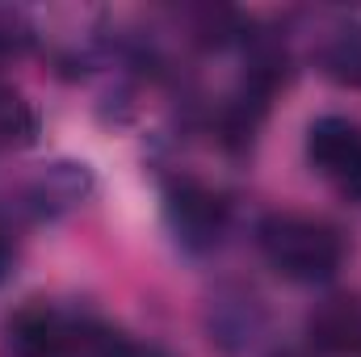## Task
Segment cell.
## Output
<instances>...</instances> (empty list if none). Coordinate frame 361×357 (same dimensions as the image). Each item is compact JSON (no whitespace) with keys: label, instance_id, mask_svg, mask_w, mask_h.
Here are the masks:
<instances>
[{"label":"cell","instance_id":"52a82bcc","mask_svg":"<svg viewBox=\"0 0 361 357\" xmlns=\"http://www.w3.org/2000/svg\"><path fill=\"white\" fill-rule=\"evenodd\" d=\"M34 109L17 97L13 89L0 85V147H17V143H30L34 139Z\"/></svg>","mask_w":361,"mask_h":357},{"label":"cell","instance_id":"5b68a950","mask_svg":"<svg viewBox=\"0 0 361 357\" xmlns=\"http://www.w3.org/2000/svg\"><path fill=\"white\" fill-rule=\"evenodd\" d=\"M8 337H13V349L21 357H55L68 345L72 324L59 311H51V307H25L8 324Z\"/></svg>","mask_w":361,"mask_h":357},{"label":"cell","instance_id":"6da1fadb","mask_svg":"<svg viewBox=\"0 0 361 357\" xmlns=\"http://www.w3.org/2000/svg\"><path fill=\"white\" fill-rule=\"evenodd\" d=\"M261 248L290 282H324L345 261L341 231L311 214H269L261 223Z\"/></svg>","mask_w":361,"mask_h":357},{"label":"cell","instance_id":"ba28073f","mask_svg":"<svg viewBox=\"0 0 361 357\" xmlns=\"http://www.w3.org/2000/svg\"><path fill=\"white\" fill-rule=\"evenodd\" d=\"M8 269H13V244H8V231L0 223V282L8 277Z\"/></svg>","mask_w":361,"mask_h":357},{"label":"cell","instance_id":"277c9868","mask_svg":"<svg viewBox=\"0 0 361 357\" xmlns=\"http://www.w3.org/2000/svg\"><path fill=\"white\" fill-rule=\"evenodd\" d=\"M307 337L319 353H361V303L357 298H328L307 320Z\"/></svg>","mask_w":361,"mask_h":357},{"label":"cell","instance_id":"8992f818","mask_svg":"<svg viewBox=\"0 0 361 357\" xmlns=\"http://www.w3.org/2000/svg\"><path fill=\"white\" fill-rule=\"evenodd\" d=\"M55 357H135L130 341L109 328H72L68 345Z\"/></svg>","mask_w":361,"mask_h":357},{"label":"cell","instance_id":"9c48e42d","mask_svg":"<svg viewBox=\"0 0 361 357\" xmlns=\"http://www.w3.org/2000/svg\"><path fill=\"white\" fill-rule=\"evenodd\" d=\"M281 357H298V353H281Z\"/></svg>","mask_w":361,"mask_h":357},{"label":"cell","instance_id":"7a4b0ae2","mask_svg":"<svg viewBox=\"0 0 361 357\" xmlns=\"http://www.w3.org/2000/svg\"><path fill=\"white\" fill-rule=\"evenodd\" d=\"M307 156L345 198L361 202V126L345 118H319L307 135Z\"/></svg>","mask_w":361,"mask_h":357},{"label":"cell","instance_id":"3957f363","mask_svg":"<svg viewBox=\"0 0 361 357\" xmlns=\"http://www.w3.org/2000/svg\"><path fill=\"white\" fill-rule=\"evenodd\" d=\"M169 219L189 240H214L227 223V206L214 189H206L197 181H180L169 193Z\"/></svg>","mask_w":361,"mask_h":357}]
</instances>
